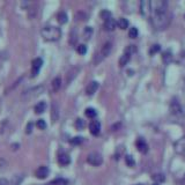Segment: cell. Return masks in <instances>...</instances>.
<instances>
[{"instance_id":"obj_1","label":"cell","mask_w":185,"mask_h":185,"mask_svg":"<svg viewBox=\"0 0 185 185\" xmlns=\"http://www.w3.org/2000/svg\"><path fill=\"white\" fill-rule=\"evenodd\" d=\"M170 22H171V15L168 14V12L163 14H153L152 17V23L156 30H164L165 28L169 27Z\"/></svg>"},{"instance_id":"obj_2","label":"cell","mask_w":185,"mask_h":185,"mask_svg":"<svg viewBox=\"0 0 185 185\" xmlns=\"http://www.w3.org/2000/svg\"><path fill=\"white\" fill-rule=\"evenodd\" d=\"M42 37L48 41V42H56L58 41L59 38L61 37V30L60 28L58 27H54V26H45L42 29Z\"/></svg>"},{"instance_id":"obj_3","label":"cell","mask_w":185,"mask_h":185,"mask_svg":"<svg viewBox=\"0 0 185 185\" xmlns=\"http://www.w3.org/2000/svg\"><path fill=\"white\" fill-rule=\"evenodd\" d=\"M150 11L154 14H163L168 12V2L165 0H154L150 1Z\"/></svg>"},{"instance_id":"obj_4","label":"cell","mask_w":185,"mask_h":185,"mask_svg":"<svg viewBox=\"0 0 185 185\" xmlns=\"http://www.w3.org/2000/svg\"><path fill=\"white\" fill-rule=\"evenodd\" d=\"M111 50H112V43L111 42H106L104 43V45L101 48L100 52L96 54L95 57V64H98L101 61H103L104 59L110 54Z\"/></svg>"},{"instance_id":"obj_5","label":"cell","mask_w":185,"mask_h":185,"mask_svg":"<svg viewBox=\"0 0 185 185\" xmlns=\"http://www.w3.org/2000/svg\"><path fill=\"white\" fill-rule=\"evenodd\" d=\"M43 90H44V87H42V86L34 87V88H30V89L26 90V91L22 94V97H23L24 100H30V98H34V97L39 95Z\"/></svg>"},{"instance_id":"obj_6","label":"cell","mask_w":185,"mask_h":185,"mask_svg":"<svg viewBox=\"0 0 185 185\" xmlns=\"http://www.w3.org/2000/svg\"><path fill=\"white\" fill-rule=\"evenodd\" d=\"M87 162L91 165H94V167H98L101 164L103 163V157H102V155L98 153H90L88 156H87Z\"/></svg>"},{"instance_id":"obj_7","label":"cell","mask_w":185,"mask_h":185,"mask_svg":"<svg viewBox=\"0 0 185 185\" xmlns=\"http://www.w3.org/2000/svg\"><path fill=\"white\" fill-rule=\"evenodd\" d=\"M169 109L172 115H179L180 112H182V105H180L179 101L177 100V98H172L171 102H170Z\"/></svg>"},{"instance_id":"obj_8","label":"cell","mask_w":185,"mask_h":185,"mask_svg":"<svg viewBox=\"0 0 185 185\" xmlns=\"http://www.w3.org/2000/svg\"><path fill=\"white\" fill-rule=\"evenodd\" d=\"M175 152L177 154H184L185 153V135L178 139L176 142L174 143Z\"/></svg>"},{"instance_id":"obj_9","label":"cell","mask_w":185,"mask_h":185,"mask_svg":"<svg viewBox=\"0 0 185 185\" xmlns=\"http://www.w3.org/2000/svg\"><path fill=\"white\" fill-rule=\"evenodd\" d=\"M32 68H31V76H36L38 72H39V69L42 67L43 65V60L41 58H35L32 60Z\"/></svg>"},{"instance_id":"obj_10","label":"cell","mask_w":185,"mask_h":185,"mask_svg":"<svg viewBox=\"0 0 185 185\" xmlns=\"http://www.w3.org/2000/svg\"><path fill=\"white\" fill-rule=\"evenodd\" d=\"M89 131L93 135H98L101 132V124L98 120H91L89 124Z\"/></svg>"},{"instance_id":"obj_11","label":"cell","mask_w":185,"mask_h":185,"mask_svg":"<svg viewBox=\"0 0 185 185\" xmlns=\"http://www.w3.org/2000/svg\"><path fill=\"white\" fill-rule=\"evenodd\" d=\"M135 145H137L138 150H139L140 153L146 154L148 152V145H147V142L143 140L142 138H139V139L137 140V142H135Z\"/></svg>"},{"instance_id":"obj_12","label":"cell","mask_w":185,"mask_h":185,"mask_svg":"<svg viewBox=\"0 0 185 185\" xmlns=\"http://www.w3.org/2000/svg\"><path fill=\"white\" fill-rule=\"evenodd\" d=\"M98 87H100V83L97 81H91L89 85L87 86V88H86L87 95H94L96 93V90L98 89Z\"/></svg>"},{"instance_id":"obj_13","label":"cell","mask_w":185,"mask_h":185,"mask_svg":"<svg viewBox=\"0 0 185 185\" xmlns=\"http://www.w3.org/2000/svg\"><path fill=\"white\" fill-rule=\"evenodd\" d=\"M48 175H49V168L48 167H45V165H42V167H39V168L36 170V177L37 178H39V179L46 178Z\"/></svg>"},{"instance_id":"obj_14","label":"cell","mask_w":185,"mask_h":185,"mask_svg":"<svg viewBox=\"0 0 185 185\" xmlns=\"http://www.w3.org/2000/svg\"><path fill=\"white\" fill-rule=\"evenodd\" d=\"M58 162L60 165H68L71 163V157L68 156V154L60 153L58 155Z\"/></svg>"},{"instance_id":"obj_15","label":"cell","mask_w":185,"mask_h":185,"mask_svg":"<svg viewBox=\"0 0 185 185\" xmlns=\"http://www.w3.org/2000/svg\"><path fill=\"white\" fill-rule=\"evenodd\" d=\"M131 56H132V53H130L128 51H124V53H123V56L120 57V59H119V66H122V67H124L125 65H126L128 61H130V59H131Z\"/></svg>"},{"instance_id":"obj_16","label":"cell","mask_w":185,"mask_h":185,"mask_svg":"<svg viewBox=\"0 0 185 185\" xmlns=\"http://www.w3.org/2000/svg\"><path fill=\"white\" fill-rule=\"evenodd\" d=\"M117 27V22L115 19H109V20H106L104 22V28H105V30L108 31H112V30H115V28Z\"/></svg>"},{"instance_id":"obj_17","label":"cell","mask_w":185,"mask_h":185,"mask_svg":"<svg viewBox=\"0 0 185 185\" xmlns=\"http://www.w3.org/2000/svg\"><path fill=\"white\" fill-rule=\"evenodd\" d=\"M150 11V1H141L140 2V12L142 15H147Z\"/></svg>"},{"instance_id":"obj_18","label":"cell","mask_w":185,"mask_h":185,"mask_svg":"<svg viewBox=\"0 0 185 185\" xmlns=\"http://www.w3.org/2000/svg\"><path fill=\"white\" fill-rule=\"evenodd\" d=\"M51 87H52L53 91H58L60 89V87H61V79H60V76H57V78H54L52 80Z\"/></svg>"},{"instance_id":"obj_19","label":"cell","mask_w":185,"mask_h":185,"mask_svg":"<svg viewBox=\"0 0 185 185\" xmlns=\"http://www.w3.org/2000/svg\"><path fill=\"white\" fill-rule=\"evenodd\" d=\"M59 117V106L57 103H53L52 104V111H51V118H52L53 122H57Z\"/></svg>"},{"instance_id":"obj_20","label":"cell","mask_w":185,"mask_h":185,"mask_svg":"<svg viewBox=\"0 0 185 185\" xmlns=\"http://www.w3.org/2000/svg\"><path fill=\"white\" fill-rule=\"evenodd\" d=\"M46 109V103L43 101V102H38L36 105H35V112L36 113H43Z\"/></svg>"},{"instance_id":"obj_21","label":"cell","mask_w":185,"mask_h":185,"mask_svg":"<svg viewBox=\"0 0 185 185\" xmlns=\"http://www.w3.org/2000/svg\"><path fill=\"white\" fill-rule=\"evenodd\" d=\"M79 72V68L78 67H73V68L69 71L68 73H67V82H71L72 80L76 76V73Z\"/></svg>"},{"instance_id":"obj_22","label":"cell","mask_w":185,"mask_h":185,"mask_svg":"<svg viewBox=\"0 0 185 185\" xmlns=\"http://www.w3.org/2000/svg\"><path fill=\"white\" fill-rule=\"evenodd\" d=\"M23 180V175H15L11 180V185H20Z\"/></svg>"},{"instance_id":"obj_23","label":"cell","mask_w":185,"mask_h":185,"mask_svg":"<svg viewBox=\"0 0 185 185\" xmlns=\"http://www.w3.org/2000/svg\"><path fill=\"white\" fill-rule=\"evenodd\" d=\"M162 60H163L164 64H168L171 63V60H172V53L170 52V51H165L163 53V56H162Z\"/></svg>"},{"instance_id":"obj_24","label":"cell","mask_w":185,"mask_h":185,"mask_svg":"<svg viewBox=\"0 0 185 185\" xmlns=\"http://www.w3.org/2000/svg\"><path fill=\"white\" fill-rule=\"evenodd\" d=\"M57 19H58L59 23L64 24V23H66V22H67V14H66V13H65L64 11L59 12L58 15H57Z\"/></svg>"},{"instance_id":"obj_25","label":"cell","mask_w":185,"mask_h":185,"mask_svg":"<svg viewBox=\"0 0 185 185\" xmlns=\"http://www.w3.org/2000/svg\"><path fill=\"white\" fill-rule=\"evenodd\" d=\"M117 26L119 27L120 29H126L127 27H128V21H127L126 19H124V17H120L117 21Z\"/></svg>"},{"instance_id":"obj_26","label":"cell","mask_w":185,"mask_h":185,"mask_svg":"<svg viewBox=\"0 0 185 185\" xmlns=\"http://www.w3.org/2000/svg\"><path fill=\"white\" fill-rule=\"evenodd\" d=\"M153 180L157 184V183H163L164 180H165V177H164L163 174H156V175H153Z\"/></svg>"},{"instance_id":"obj_27","label":"cell","mask_w":185,"mask_h":185,"mask_svg":"<svg viewBox=\"0 0 185 185\" xmlns=\"http://www.w3.org/2000/svg\"><path fill=\"white\" fill-rule=\"evenodd\" d=\"M86 116L89 117V118H95L96 115H97V112H96L95 109H93V108H87L85 111Z\"/></svg>"},{"instance_id":"obj_28","label":"cell","mask_w":185,"mask_h":185,"mask_svg":"<svg viewBox=\"0 0 185 185\" xmlns=\"http://www.w3.org/2000/svg\"><path fill=\"white\" fill-rule=\"evenodd\" d=\"M91 35H93V28L91 27H86L85 30H83V37L86 39H88L91 37Z\"/></svg>"},{"instance_id":"obj_29","label":"cell","mask_w":185,"mask_h":185,"mask_svg":"<svg viewBox=\"0 0 185 185\" xmlns=\"http://www.w3.org/2000/svg\"><path fill=\"white\" fill-rule=\"evenodd\" d=\"M125 162H126V164L128 167H134L135 165V161L133 160V157L131 155H126L125 156Z\"/></svg>"},{"instance_id":"obj_30","label":"cell","mask_w":185,"mask_h":185,"mask_svg":"<svg viewBox=\"0 0 185 185\" xmlns=\"http://www.w3.org/2000/svg\"><path fill=\"white\" fill-rule=\"evenodd\" d=\"M75 127H76L78 130H82V128L85 127V120L81 119V118H78L76 122H75Z\"/></svg>"},{"instance_id":"obj_31","label":"cell","mask_w":185,"mask_h":185,"mask_svg":"<svg viewBox=\"0 0 185 185\" xmlns=\"http://www.w3.org/2000/svg\"><path fill=\"white\" fill-rule=\"evenodd\" d=\"M101 17L102 19H104V20H109V19H111V13L109 11H106V9H104V11H102L101 12Z\"/></svg>"},{"instance_id":"obj_32","label":"cell","mask_w":185,"mask_h":185,"mask_svg":"<svg viewBox=\"0 0 185 185\" xmlns=\"http://www.w3.org/2000/svg\"><path fill=\"white\" fill-rule=\"evenodd\" d=\"M128 36L131 37V38H135V37L138 36V29L135 28V27H132V28H130Z\"/></svg>"},{"instance_id":"obj_33","label":"cell","mask_w":185,"mask_h":185,"mask_svg":"<svg viewBox=\"0 0 185 185\" xmlns=\"http://www.w3.org/2000/svg\"><path fill=\"white\" fill-rule=\"evenodd\" d=\"M76 51L80 53V54H85L87 52V46H86L85 44H80L78 45V48H76Z\"/></svg>"},{"instance_id":"obj_34","label":"cell","mask_w":185,"mask_h":185,"mask_svg":"<svg viewBox=\"0 0 185 185\" xmlns=\"http://www.w3.org/2000/svg\"><path fill=\"white\" fill-rule=\"evenodd\" d=\"M36 125H37V127H38V128H41V130L46 128V123H45V120H43V119H38Z\"/></svg>"},{"instance_id":"obj_35","label":"cell","mask_w":185,"mask_h":185,"mask_svg":"<svg viewBox=\"0 0 185 185\" xmlns=\"http://www.w3.org/2000/svg\"><path fill=\"white\" fill-rule=\"evenodd\" d=\"M53 184L54 185H67V180L64 179V178H58V179L53 180Z\"/></svg>"},{"instance_id":"obj_36","label":"cell","mask_w":185,"mask_h":185,"mask_svg":"<svg viewBox=\"0 0 185 185\" xmlns=\"http://www.w3.org/2000/svg\"><path fill=\"white\" fill-rule=\"evenodd\" d=\"M160 49H161V48H160L159 44H155V45H153V46L150 48V50H149V53H150V54H154V53L159 52Z\"/></svg>"},{"instance_id":"obj_37","label":"cell","mask_w":185,"mask_h":185,"mask_svg":"<svg viewBox=\"0 0 185 185\" xmlns=\"http://www.w3.org/2000/svg\"><path fill=\"white\" fill-rule=\"evenodd\" d=\"M71 142H72V145H80V143L82 142V138H81V137H75V138H73V139L71 140Z\"/></svg>"},{"instance_id":"obj_38","label":"cell","mask_w":185,"mask_h":185,"mask_svg":"<svg viewBox=\"0 0 185 185\" xmlns=\"http://www.w3.org/2000/svg\"><path fill=\"white\" fill-rule=\"evenodd\" d=\"M0 185H9V182L6 178H0Z\"/></svg>"},{"instance_id":"obj_39","label":"cell","mask_w":185,"mask_h":185,"mask_svg":"<svg viewBox=\"0 0 185 185\" xmlns=\"http://www.w3.org/2000/svg\"><path fill=\"white\" fill-rule=\"evenodd\" d=\"M31 127H32V123H29V124H28V126H27V133L31 132Z\"/></svg>"},{"instance_id":"obj_40","label":"cell","mask_w":185,"mask_h":185,"mask_svg":"<svg viewBox=\"0 0 185 185\" xmlns=\"http://www.w3.org/2000/svg\"><path fill=\"white\" fill-rule=\"evenodd\" d=\"M154 185H157V184H154Z\"/></svg>"}]
</instances>
